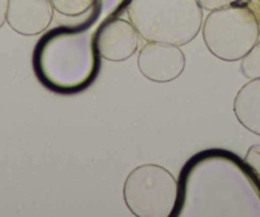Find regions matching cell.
I'll return each mask as SVG.
<instances>
[{
    "instance_id": "obj_3",
    "label": "cell",
    "mask_w": 260,
    "mask_h": 217,
    "mask_svg": "<svg viewBox=\"0 0 260 217\" xmlns=\"http://www.w3.org/2000/svg\"><path fill=\"white\" fill-rule=\"evenodd\" d=\"M127 13L147 42L182 46L192 41L203 26V8L198 0H132Z\"/></svg>"
},
{
    "instance_id": "obj_4",
    "label": "cell",
    "mask_w": 260,
    "mask_h": 217,
    "mask_svg": "<svg viewBox=\"0 0 260 217\" xmlns=\"http://www.w3.org/2000/svg\"><path fill=\"white\" fill-rule=\"evenodd\" d=\"M202 31L209 51L224 61L241 60L260 37L254 14L240 3L209 12Z\"/></svg>"
},
{
    "instance_id": "obj_1",
    "label": "cell",
    "mask_w": 260,
    "mask_h": 217,
    "mask_svg": "<svg viewBox=\"0 0 260 217\" xmlns=\"http://www.w3.org/2000/svg\"><path fill=\"white\" fill-rule=\"evenodd\" d=\"M174 216H260V184L246 162L208 149L186 162Z\"/></svg>"
},
{
    "instance_id": "obj_8",
    "label": "cell",
    "mask_w": 260,
    "mask_h": 217,
    "mask_svg": "<svg viewBox=\"0 0 260 217\" xmlns=\"http://www.w3.org/2000/svg\"><path fill=\"white\" fill-rule=\"evenodd\" d=\"M54 18L50 0H8L7 23L17 34L35 36L46 31Z\"/></svg>"
},
{
    "instance_id": "obj_14",
    "label": "cell",
    "mask_w": 260,
    "mask_h": 217,
    "mask_svg": "<svg viewBox=\"0 0 260 217\" xmlns=\"http://www.w3.org/2000/svg\"><path fill=\"white\" fill-rule=\"evenodd\" d=\"M241 2L242 0H198L199 6L208 12L214 11V9L224 8V7L234 6V4H239Z\"/></svg>"
},
{
    "instance_id": "obj_9",
    "label": "cell",
    "mask_w": 260,
    "mask_h": 217,
    "mask_svg": "<svg viewBox=\"0 0 260 217\" xmlns=\"http://www.w3.org/2000/svg\"><path fill=\"white\" fill-rule=\"evenodd\" d=\"M234 113L242 127L260 136V78L249 79L234 100Z\"/></svg>"
},
{
    "instance_id": "obj_7",
    "label": "cell",
    "mask_w": 260,
    "mask_h": 217,
    "mask_svg": "<svg viewBox=\"0 0 260 217\" xmlns=\"http://www.w3.org/2000/svg\"><path fill=\"white\" fill-rule=\"evenodd\" d=\"M139 39L141 35L132 22L114 17L97 28L96 47L106 60L124 61L136 54Z\"/></svg>"
},
{
    "instance_id": "obj_15",
    "label": "cell",
    "mask_w": 260,
    "mask_h": 217,
    "mask_svg": "<svg viewBox=\"0 0 260 217\" xmlns=\"http://www.w3.org/2000/svg\"><path fill=\"white\" fill-rule=\"evenodd\" d=\"M240 4H244V6L247 7V8L250 9V12L254 14L260 29V0H242Z\"/></svg>"
},
{
    "instance_id": "obj_16",
    "label": "cell",
    "mask_w": 260,
    "mask_h": 217,
    "mask_svg": "<svg viewBox=\"0 0 260 217\" xmlns=\"http://www.w3.org/2000/svg\"><path fill=\"white\" fill-rule=\"evenodd\" d=\"M7 9H8V0H0V28L7 22Z\"/></svg>"
},
{
    "instance_id": "obj_13",
    "label": "cell",
    "mask_w": 260,
    "mask_h": 217,
    "mask_svg": "<svg viewBox=\"0 0 260 217\" xmlns=\"http://www.w3.org/2000/svg\"><path fill=\"white\" fill-rule=\"evenodd\" d=\"M245 162L250 166V169H251L260 184V144H255V146L250 147L246 157H245Z\"/></svg>"
},
{
    "instance_id": "obj_6",
    "label": "cell",
    "mask_w": 260,
    "mask_h": 217,
    "mask_svg": "<svg viewBox=\"0 0 260 217\" xmlns=\"http://www.w3.org/2000/svg\"><path fill=\"white\" fill-rule=\"evenodd\" d=\"M138 68L149 81L171 82L184 72L185 54L177 45L148 41L139 52Z\"/></svg>"
},
{
    "instance_id": "obj_11",
    "label": "cell",
    "mask_w": 260,
    "mask_h": 217,
    "mask_svg": "<svg viewBox=\"0 0 260 217\" xmlns=\"http://www.w3.org/2000/svg\"><path fill=\"white\" fill-rule=\"evenodd\" d=\"M241 73L247 79L260 78V37L251 50L241 59Z\"/></svg>"
},
{
    "instance_id": "obj_12",
    "label": "cell",
    "mask_w": 260,
    "mask_h": 217,
    "mask_svg": "<svg viewBox=\"0 0 260 217\" xmlns=\"http://www.w3.org/2000/svg\"><path fill=\"white\" fill-rule=\"evenodd\" d=\"M132 0H94V8L99 13L100 18L104 22L114 18L119 12L127 8Z\"/></svg>"
},
{
    "instance_id": "obj_10",
    "label": "cell",
    "mask_w": 260,
    "mask_h": 217,
    "mask_svg": "<svg viewBox=\"0 0 260 217\" xmlns=\"http://www.w3.org/2000/svg\"><path fill=\"white\" fill-rule=\"evenodd\" d=\"M54 13L60 18L78 19V26H91L97 19L99 13L94 8V0H50Z\"/></svg>"
},
{
    "instance_id": "obj_5",
    "label": "cell",
    "mask_w": 260,
    "mask_h": 217,
    "mask_svg": "<svg viewBox=\"0 0 260 217\" xmlns=\"http://www.w3.org/2000/svg\"><path fill=\"white\" fill-rule=\"evenodd\" d=\"M125 204L137 217L174 216L179 181L167 169L146 164L130 171L122 188Z\"/></svg>"
},
{
    "instance_id": "obj_2",
    "label": "cell",
    "mask_w": 260,
    "mask_h": 217,
    "mask_svg": "<svg viewBox=\"0 0 260 217\" xmlns=\"http://www.w3.org/2000/svg\"><path fill=\"white\" fill-rule=\"evenodd\" d=\"M89 26H62L45 35L34 51L37 78L50 89H84L99 72L96 34Z\"/></svg>"
}]
</instances>
